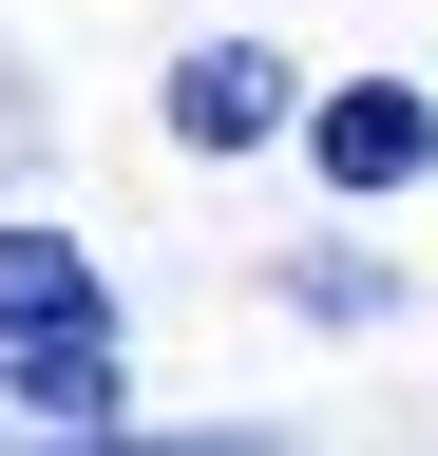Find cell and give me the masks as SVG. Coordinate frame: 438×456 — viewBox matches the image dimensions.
<instances>
[{"instance_id":"6da1fadb","label":"cell","mask_w":438,"mask_h":456,"mask_svg":"<svg viewBox=\"0 0 438 456\" xmlns=\"http://www.w3.org/2000/svg\"><path fill=\"white\" fill-rule=\"evenodd\" d=\"M419 152H438V114H419L401 77H362V95H324V171H343V191H401Z\"/></svg>"},{"instance_id":"3957f363","label":"cell","mask_w":438,"mask_h":456,"mask_svg":"<svg viewBox=\"0 0 438 456\" xmlns=\"http://www.w3.org/2000/svg\"><path fill=\"white\" fill-rule=\"evenodd\" d=\"M58 456H286V437H95V419H77Z\"/></svg>"},{"instance_id":"7a4b0ae2","label":"cell","mask_w":438,"mask_h":456,"mask_svg":"<svg viewBox=\"0 0 438 456\" xmlns=\"http://www.w3.org/2000/svg\"><path fill=\"white\" fill-rule=\"evenodd\" d=\"M267 114H286V57H191V77H172V134L191 152H248Z\"/></svg>"}]
</instances>
